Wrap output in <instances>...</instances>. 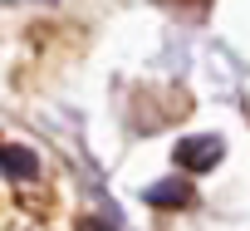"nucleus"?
Returning <instances> with one entry per match:
<instances>
[{
	"instance_id": "nucleus-5",
	"label": "nucleus",
	"mask_w": 250,
	"mask_h": 231,
	"mask_svg": "<svg viewBox=\"0 0 250 231\" xmlns=\"http://www.w3.org/2000/svg\"><path fill=\"white\" fill-rule=\"evenodd\" d=\"M167 5H191V10H206L211 0H167Z\"/></svg>"
},
{
	"instance_id": "nucleus-1",
	"label": "nucleus",
	"mask_w": 250,
	"mask_h": 231,
	"mask_svg": "<svg viewBox=\"0 0 250 231\" xmlns=\"http://www.w3.org/2000/svg\"><path fill=\"white\" fill-rule=\"evenodd\" d=\"M221 138H182L177 143V162L187 167V172H201V167H216L221 162Z\"/></svg>"
},
{
	"instance_id": "nucleus-4",
	"label": "nucleus",
	"mask_w": 250,
	"mask_h": 231,
	"mask_svg": "<svg viewBox=\"0 0 250 231\" xmlns=\"http://www.w3.org/2000/svg\"><path fill=\"white\" fill-rule=\"evenodd\" d=\"M79 231H113V226H108V221H98V216H83V221H79Z\"/></svg>"
},
{
	"instance_id": "nucleus-2",
	"label": "nucleus",
	"mask_w": 250,
	"mask_h": 231,
	"mask_svg": "<svg viewBox=\"0 0 250 231\" xmlns=\"http://www.w3.org/2000/svg\"><path fill=\"white\" fill-rule=\"evenodd\" d=\"M147 202L152 207H191L196 197H191V182H157V187H147Z\"/></svg>"
},
{
	"instance_id": "nucleus-3",
	"label": "nucleus",
	"mask_w": 250,
	"mask_h": 231,
	"mask_svg": "<svg viewBox=\"0 0 250 231\" xmlns=\"http://www.w3.org/2000/svg\"><path fill=\"white\" fill-rule=\"evenodd\" d=\"M0 167H5L10 177H35L40 172V158L25 153V148H5V143H0Z\"/></svg>"
}]
</instances>
